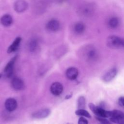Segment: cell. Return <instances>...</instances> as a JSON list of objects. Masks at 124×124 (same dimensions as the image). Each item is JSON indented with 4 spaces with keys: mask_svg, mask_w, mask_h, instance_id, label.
I'll list each match as a JSON object with an SVG mask.
<instances>
[{
    "mask_svg": "<svg viewBox=\"0 0 124 124\" xmlns=\"http://www.w3.org/2000/svg\"><path fill=\"white\" fill-rule=\"evenodd\" d=\"M108 46L113 49L124 48V39L112 35L109 36L107 41Z\"/></svg>",
    "mask_w": 124,
    "mask_h": 124,
    "instance_id": "1",
    "label": "cell"
},
{
    "mask_svg": "<svg viewBox=\"0 0 124 124\" xmlns=\"http://www.w3.org/2000/svg\"><path fill=\"white\" fill-rule=\"evenodd\" d=\"M95 6L92 3H86L82 5L78 9V13L82 16L89 17L93 15L95 12Z\"/></svg>",
    "mask_w": 124,
    "mask_h": 124,
    "instance_id": "2",
    "label": "cell"
},
{
    "mask_svg": "<svg viewBox=\"0 0 124 124\" xmlns=\"http://www.w3.org/2000/svg\"><path fill=\"white\" fill-rule=\"evenodd\" d=\"M89 108L91 111L98 117L104 118H110L111 116V111H108L94 104L90 103L89 104Z\"/></svg>",
    "mask_w": 124,
    "mask_h": 124,
    "instance_id": "3",
    "label": "cell"
},
{
    "mask_svg": "<svg viewBox=\"0 0 124 124\" xmlns=\"http://www.w3.org/2000/svg\"><path fill=\"white\" fill-rule=\"evenodd\" d=\"M28 3L25 0H17L14 3V7L17 13H22L28 8Z\"/></svg>",
    "mask_w": 124,
    "mask_h": 124,
    "instance_id": "4",
    "label": "cell"
},
{
    "mask_svg": "<svg viewBox=\"0 0 124 124\" xmlns=\"http://www.w3.org/2000/svg\"><path fill=\"white\" fill-rule=\"evenodd\" d=\"M16 59L17 56H15L14 57L12 58L11 60L7 63V64L4 68V73H5L6 77L8 78H10V77H11L13 73L14 66L15 62L16 60Z\"/></svg>",
    "mask_w": 124,
    "mask_h": 124,
    "instance_id": "5",
    "label": "cell"
},
{
    "mask_svg": "<svg viewBox=\"0 0 124 124\" xmlns=\"http://www.w3.org/2000/svg\"><path fill=\"white\" fill-rule=\"evenodd\" d=\"M46 28L49 31H57L60 28V23L56 19H51L46 23Z\"/></svg>",
    "mask_w": 124,
    "mask_h": 124,
    "instance_id": "6",
    "label": "cell"
},
{
    "mask_svg": "<svg viewBox=\"0 0 124 124\" xmlns=\"http://www.w3.org/2000/svg\"><path fill=\"white\" fill-rule=\"evenodd\" d=\"M63 86L62 84L58 82L53 83L50 86L51 93L55 96L60 95L63 91Z\"/></svg>",
    "mask_w": 124,
    "mask_h": 124,
    "instance_id": "7",
    "label": "cell"
},
{
    "mask_svg": "<svg viewBox=\"0 0 124 124\" xmlns=\"http://www.w3.org/2000/svg\"><path fill=\"white\" fill-rule=\"evenodd\" d=\"M12 87L16 90L20 91L23 90L25 87L23 81L19 78L15 77L13 78L11 81Z\"/></svg>",
    "mask_w": 124,
    "mask_h": 124,
    "instance_id": "8",
    "label": "cell"
},
{
    "mask_svg": "<svg viewBox=\"0 0 124 124\" xmlns=\"http://www.w3.org/2000/svg\"><path fill=\"white\" fill-rule=\"evenodd\" d=\"M50 113V110L48 108H43L35 111L32 114L33 118L36 119H43L47 117Z\"/></svg>",
    "mask_w": 124,
    "mask_h": 124,
    "instance_id": "9",
    "label": "cell"
},
{
    "mask_svg": "<svg viewBox=\"0 0 124 124\" xmlns=\"http://www.w3.org/2000/svg\"><path fill=\"white\" fill-rule=\"evenodd\" d=\"M5 107L9 111L15 110L17 106V103L16 99L13 98H9L5 102Z\"/></svg>",
    "mask_w": 124,
    "mask_h": 124,
    "instance_id": "10",
    "label": "cell"
},
{
    "mask_svg": "<svg viewBox=\"0 0 124 124\" xmlns=\"http://www.w3.org/2000/svg\"><path fill=\"white\" fill-rule=\"evenodd\" d=\"M117 70L116 68H113L109 70L103 77V80L106 82L111 81L117 75Z\"/></svg>",
    "mask_w": 124,
    "mask_h": 124,
    "instance_id": "11",
    "label": "cell"
},
{
    "mask_svg": "<svg viewBox=\"0 0 124 124\" xmlns=\"http://www.w3.org/2000/svg\"><path fill=\"white\" fill-rule=\"evenodd\" d=\"M78 75V71L77 68L74 67L68 68L66 71V76L67 78L71 80L77 78Z\"/></svg>",
    "mask_w": 124,
    "mask_h": 124,
    "instance_id": "12",
    "label": "cell"
},
{
    "mask_svg": "<svg viewBox=\"0 0 124 124\" xmlns=\"http://www.w3.org/2000/svg\"><path fill=\"white\" fill-rule=\"evenodd\" d=\"M21 38L20 37H16L12 44L9 46L7 49V52L8 53H11L16 51L19 47L20 42L21 41Z\"/></svg>",
    "mask_w": 124,
    "mask_h": 124,
    "instance_id": "13",
    "label": "cell"
},
{
    "mask_svg": "<svg viewBox=\"0 0 124 124\" xmlns=\"http://www.w3.org/2000/svg\"><path fill=\"white\" fill-rule=\"evenodd\" d=\"M13 22L12 17L8 14L3 15L0 18V23L4 27H9L12 25Z\"/></svg>",
    "mask_w": 124,
    "mask_h": 124,
    "instance_id": "14",
    "label": "cell"
},
{
    "mask_svg": "<svg viewBox=\"0 0 124 124\" xmlns=\"http://www.w3.org/2000/svg\"><path fill=\"white\" fill-rule=\"evenodd\" d=\"M85 29V25L81 22L76 23L74 27V30L75 32L78 34H81L83 33Z\"/></svg>",
    "mask_w": 124,
    "mask_h": 124,
    "instance_id": "15",
    "label": "cell"
},
{
    "mask_svg": "<svg viewBox=\"0 0 124 124\" xmlns=\"http://www.w3.org/2000/svg\"><path fill=\"white\" fill-rule=\"evenodd\" d=\"M87 56L89 60H95L97 56V53L96 50L93 47L90 48L87 52Z\"/></svg>",
    "mask_w": 124,
    "mask_h": 124,
    "instance_id": "16",
    "label": "cell"
},
{
    "mask_svg": "<svg viewBox=\"0 0 124 124\" xmlns=\"http://www.w3.org/2000/svg\"><path fill=\"white\" fill-rule=\"evenodd\" d=\"M38 46V41L36 38L32 39L29 43V47L31 52H34L36 50Z\"/></svg>",
    "mask_w": 124,
    "mask_h": 124,
    "instance_id": "17",
    "label": "cell"
},
{
    "mask_svg": "<svg viewBox=\"0 0 124 124\" xmlns=\"http://www.w3.org/2000/svg\"><path fill=\"white\" fill-rule=\"evenodd\" d=\"M119 24V20L116 17H113L109 19L108 22L109 27L112 29L116 28Z\"/></svg>",
    "mask_w": 124,
    "mask_h": 124,
    "instance_id": "18",
    "label": "cell"
},
{
    "mask_svg": "<svg viewBox=\"0 0 124 124\" xmlns=\"http://www.w3.org/2000/svg\"><path fill=\"white\" fill-rule=\"evenodd\" d=\"M75 114L77 115L84 116L88 118H91V116L89 112L84 109H78L75 111Z\"/></svg>",
    "mask_w": 124,
    "mask_h": 124,
    "instance_id": "19",
    "label": "cell"
},
{
    "mask_svg": "<svg viewBox=\"0 0 124 124\" xmlns=\"http://www.w3.org/2000/svg\"><path fill=\"white\" fill-rule=\"evenodd\" d=\"M86 105V100L84 96H80L78 100V109H84Z\"/></svg>",
    "mask_w": 124,
    "mask_h": 124,
    "instance_id": "20",
    "label": "cell"
},
{
    "mask_svg": "<svg viewBox=\"0 0 124 124\" xmlns=\"http://www.w3.org/2000/svg\"><path fill=\"white\" fill-rule=\"evenodd\" d=\"M110 120L116 124H124V117H110Z\"/></svg>",
    "mask_w": 124,
    "mask_h": 124,
    "instance_id": "21",
    "label": "cell"
},
{
    "mask_svg": "<svg viewBox=\"0 0 124 124\" xmlns=\"http://www.w3.org/2000/svg\"><path fill=\"white\" fill-rule=\"evenodd\" d=\"M96 118L99 122L101 123V124H111L110 122L106 118L97 116L96 117Z\"/></svg>",
    "mask_w": 124,
    "mask_h": 124,
    "instance_id": "22",
    "label": "cell"
},
{
    "mask_svg": "<svg viewBox=\"0 0 124 124\" xmlns=\"http://www.w3.org/2000/svg\"><path fill=\"white\" fill-rule=\"evenodd\" d=\"M78 124H88V121L84 117L81 116L78 120Z\"/></svg>",
    "mask_w": 124,
    "mask_h": 124,
    "instance_id": "23",
    "label": "cell"
},
{
    "mask_svg": "<svg viewBox=\"0 0 124 124\" xmlns=\"http://www.w3.org/2000/svg\"><path fill=\"white\" fill-rule=\"evenodd\" d=\"M118 103L121 106L124 107V97H120L118 99Z\"/></svg>",
    "mask_w": 124,
    "mask_h": 124,
    "instance_id": "24",
    "label": "cell"
},
{
    "mask_svg": "<svg viewBox=\"0 0 124 124\" xmlns=\"http://www.w3.org/2000/svg\"><path fill=\"white\" fill-rule=\"evenodd\" d=\"M72 96V93H70L69 94L66 95L65 98V99H70Z\"/></svg>",
    "mask_w": 124,
    "mask_h": 124,
    "instance_id": "25",
    "label": "cell"
},
{
    "mask_svg": "<svg viewBox=\"0 0 124 124\" xmlns=\"http://www.w3.org/2000/svg\"><path fill=\"white\" fill-rule=\"evenodd\" d=\"M1 74H0V78H1Z\"/></svg>",
    "mask_w": 124,
    "mask_h": 124,
    "instance_id": "26",
    "label": "cell"
},
{
    "mask_svg": "<svg viewBox=\"0 0 124 124\" xmlns=\"http://www.w3.org/2000/svg\"><path fill=\"white\" fill-rule=\"evenodd\" d=\"M69 124V123H68V124Z\"/></svg>",
    "mask_w": 124,
    "mask_h": 124,
    "instance_id": "27",
    "label": "cell"
}]
</instances>
